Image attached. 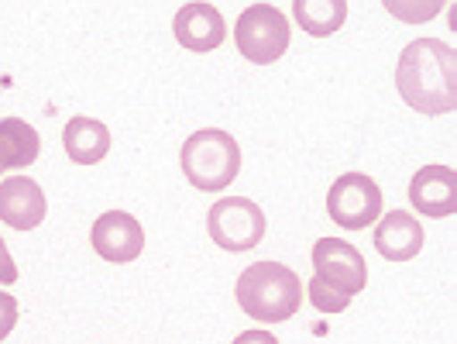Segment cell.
I'll return each instance as SVG.
<instances>
[{
    "label": "cell",
    "instance_id": "obj_2",
    "mask_svg": "<svg viewBox=\"0 0 457 344\" xmlns=\"http://www.w3.org/2000/svg\"><path fill=\"white\" fill-rule=\"evenodd\" d=\"M237 306L258 323L289 321L303 303V279L282 262H254L237 275Z\"/></svg>",
    "mask_w": 457,
    "mask_h": 344
},
{
    "label": "cell",
    "instance_id": "obj_12",
    "mask_svg": "<svg viewBox=\"0 0 457 344\" xmlns=\"http://www.w3.org/2000/svg\"><path fill=\"white\" fill-rule=\"evenodd\" d=\"M371 241H375V252L382 255V258H389V262H410V258H416V255L423 252L427 234H423L420 221L412 214L392 210V214H386L375 224Z\"/></svg>",
    "mask_w": 457,
    "mask_h": 344
},
{
    "label": "cell",
    "instance_id": "obj_5",
    "mask_svg": "<svg viewBox=\"0 0 457 344\" xmlns=\"http://www.w3.org/2000/svg\"><path fill=\"white\" fill-rule=\"evenodd\" d=\"M265 210L245 200V197H228V200H217L206 214V231H210V241L224 252H252L258 248V241L265 238Z\"/></svg>",
    "mask_w": 457,
    "mask_h": 344
},
{
    "label": "cell",
    "instance_id": "obj_3",
    "mask_svg": "<svg viewBox=\"0 0 457 344\" xmlns=\"http://www.w3.org/2000/svg\"><path fill=\"white\" fill-rule=\"evenodd\" d=\"M179 165H183L186 180L196 189L220 193L241 172V145H237V138L220 131V128H204L183 141Z\"/></svg>",
    "mask_w": 457,
    "mask_h": 344
},
{
    "label": "cell",
    "instance_id": "obj_1",
    "mask_svg": "<svg viewBox=\"0 0 457 344\" xmlns=\"http://www.w3.org/2000/svg\"><path fill=\"white\" fill-rule=\"evenodd\" d=\"M395 87L416 114H451L457 111V52L440 38H416L399 55Z\"/></svg>",
    "mask_w": 457,
    "mask_h": 344
},
{
    "label": "cell",
    "instance_id": "obj_15",
    "mask_svg": "<svg viewBox=\"0 0 457 344\" xmlns=\"http://www.w3.org/2000/svg\"><path fill=\"white\" fill-rule=\"evenodd\" d=\"M293 18L306 35L327 38L347 21V0H293Z\"/></svg>",
    "mask_w": 457,
    "mask_h": 344
},
{
    "label": "cell",
    "instance_id": "obj_4",
    "mask_svg": "<svg viewBox=\"0 0 457 344\" xmlns=\"http://www.w3.org/2000/svg\"><path fill=\"white\" fill-rule=\"evenodd\" d=\"M234 42H237V52L254 66L278 63L289 48V18L272 4H252L237 14Z\"/></svg>",
    "mask_w": 457,
    "mask_h": 344
},
{
    "label": "cell",
    "instance_id": "obj_9",
    "mask_svg": "<svg viewBox=\"0 0 457 344\" xmlns=\"http://www.w3.org/2000/svg\"><path fill=\"white\" fill-rule=\"evenodd\" d=\"M172 35L189 52H213V48L228 38V24H224V14L213 4L193 0V4H186V7L176 11Z\"/></svg>",
    "mask_w": 457,
    "mask_h": 344
},
{
    "label": "cell",
    "instance_id": "obj_10",
    "mask_svg": "<svg viewBox=\"0 0 457 344\" xmlns=\"http://www.w3.org/2000/svg\"><path fill=\"white\" fill-rule=\"evenodd\" d=\"M48 200L31 176H11L0 183V221L14 231H31L46 221Z\"/></svg>",
    "mask_w": 457,
    "mask_h": 344
},
{
    "label": "cell",
    "instance_id": "obj_18",
    "mask_svg": "<svg viewBox=\"0 0 457 344\" xmlns=\"http://www.w3.org/2000/svg\"><path fill=\"white\" fill-rule=\"evenodd\" d=\"M18 327V299L7 289H0V341Z\"/></svg>",
    "mask_w": 457,
    "mask_h": 344
},
{
    "label": "cell",
    "instance_id": "obj_6",
    "mask_svg": "<svg viewBox=\"0 0 457 344\" xmlns=\"http://www.w3.org/2000/svg\"><path fill=\"white\" fill-rule=\"evenodd\" d=\"M327 214L337 228L365 231L382 214V189L365 172H344L327 193Z\"/></svg>",
    "mask_w": 457,
    "mask_h": 344
},
{
    "label": "cell",
    "instance_id": "obj_17",
    "mask_svg": "<svg viewBox=\"0 0 457 344\" xmlns=\"http://www.w3.org/2000/svg\"><path fill=\"white\" fill-rule=\"evenodd\" d=\"M310 299H313V306L323 310V314H341V310H347V303H351L347 297L334 293L330 286H323L320 279H313V282H310Z\"/></svg>",
    "mask_w": 457,
    "mask_h": 344
},
{
    "label": "cell",
    "instance_id": "obj_20",
    "mask_svg": "<svg viewBox=\"0 0 457 344\" xmlns=\"http://www.w3.org/2000/svg\"><path fill=\"white\" fill-rule=\"evenodd\" d=\"M230 344H278V338L269 334V331H245V334H237Z\"/></svg>",
    "mask_w": 457,
    "mask_h": 344
},
{
    "label": "cell",
    "instance_id": "obj_11",
    "mask_svg": "<svg viewBox=\"0 0 457 344\" xmlns=\"http://www.w3.org/2000/svg\"><path fill=\"white\" fill-rule=\"evenodd\" d=\"M410 204L434 221L457 214V172L447 165H423L410 183Z\"/></svg>",
    "mask_w": 457,
    "mask_h": 344
},
{
    "label": "cell",
    "instance_id": "obj_19",
    "mask_svg": "<svg viewBox=\"0 0 457 344\" xmlns=\"http://www.w3.org/2000/svg\"><path fill=\"white\" fill-rule=\"evenodd\" d=\"M0 282H18V262L11 258L4 238H0Z\"/></svg>",
    "mask_w": 457,
    "mask_h": 344
},
{
    "label": "cell",
    "instance_id": "obj_7",
    "mask_svg": "<svg viewBox=\"0 0 457 344\" xmlns=\"http://www.w3.org/2000/svg\"><path fill=\"white\" fill-rule=\"evenodd\" d=\"M313 279L330 286L334 293L354 299L368 286V265L354 245L341 238H320L313 245Z\"/></svg>",
    "mask_w": 457,
    "mask_h": 344
},
{
    "label": "cell",
    "instance_id": "obj_14",
    "mask_svg": "<svg viewBox=\"0 0 457 344\" xmlns=\"http://www.w3.org/2000/svg\"><path fill=\"white\" fill-rule=\"evenodd\" d=\"M38 148H42V138L28 121H21V117L0 121V172L28 169L38 159Z\"/></svg>",
    "mask_w": 457,
    "mask_h": 344
},
{
    "label": "cell",
    "instance_id": "obj_8",
    "mask_svg": "<svg viewBox=\"0 0 457 344\" xmlns=\"http://www.w3.org/2000/svg\"><path fill=\"white\" fill-rule=\"evenodd\" d=\"M90 241L100 258L124 265V262H135L141 248H145V231L137 224L128 210H107L93 221Z\"/></svg>",
    "mask_w": 457,
    "mask_h": 344
},
{
    "label": "cell",
    "instance_id": "obj_16",
    "mask_svg": "<svg viewBox=\"0 0 457 344\" xmlns=\"http://www.w3.org/2000/svg\"><path fill=\"white\" fill-rule=\"evenodd\" d=\"M395 21L403 24H427L447 7V0H382Z\"/></svg>",
    "mask_w": 457,
    "mask_h": 344
},
{
    "label": "cell",
    "instance_id": "obj_13",
    "mask_svg": "<svg viewBox=\"0 0 457 344\" xmlns=\"http://www.w3.org/2000/svg\"><path fill=\"white\" fill-rule=\"evenodd\" d=\"M62 145L72 162L96 165L111 152V131H107V124H100L93 117H69V124L62 128Z\"/></svg>",
    "mask_w": 457,
    "mask_h": 344
}]
</instances>
